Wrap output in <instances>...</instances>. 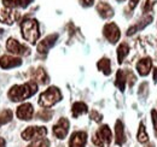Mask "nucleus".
Returning <instances> with one entry per match:
<instances>
[{"label":"nucleus","mask_w":157,"mask_h":147,"mask_svg":"<svg viewBox=\"0 0 157 147\" xmlns=\"http://www.w3.org/2000/svg\"><path fill=\"white\" fill-rule=\"evenodd\" d=\"M36 92H38V85H36V82L29 81V82L23 83V85L12 86L10 88L9 93H7V96L10 98L11 101L18 103V101H23V100L33 96Z\"/></svg>","instance_id":"f257e3e1"},{"label":"nucleus","mask_w":157,"mask_h":147,"mask_svg":"<svg viewBox=\"0 0 157 147\" xmlns=\"http://www.w3.org/2000/svg\"><path fill=\"white\" fill-rule=\"evenodd\" d=\"M21 30L23 39L30 43H35L40 37L39 23L36 19H24L21 24Z\"/></svg>","instance_id":"f03ea898"},{"label":"nucleus","mask_w":157,"mask_h":147,"mask_svg":"<svg viewBox=\"0 0 157 147\" xmlns=\"http://www.w3.org/2000/svg\"><path fill=\"white\" fill-rule=\"evenodd\" d=\"M62 100V93L57 87H50L40 94L39 105L44 109L52 107Z\"/></svg>","instance_id":"7ed1b4c3"},{"label":"nucleus","mask_w":157,"mask_h":147,"mask_svg":"<svg viewBox=\"0 0 157 147\" xmlns=\"http://www.w3.org/2000/svg\"><path fill=\"white\" fill-rule=\"evenodd\" d=\"M111 141H113V133L109 126L106 124L99 127L92 138V142L97 147H109Z\"/></svg>","instance_id":"20e7f679"},{"label":"nucleus","mask_w":157,"mask_h":147,"mask_svg":"<svg viewBox=\"0 0 157 147\" xmlns=\"http://www.w3.org/2000/svg\"><path fill=\"white\" fill-rule=\"evenodd\" d=\"M47 134V129L45 127H38V126H33V127H28L24 129L21 134L23 140H38L44 136H46Z\"/></svg>","instance_id":"39448f33"},{"label":"nucleus","mask_w":157,"mask_h":147,"mask_svg":"<svg viewBox=\"0 0 157 147\" xmlns=\"http://www.w3.org/2000/svg\"><path fill=\"white\" fill-rule=\"evenodd\" d=\"M103 34L105 39L111 42V43H116L120 37H121V32H120V28L117 27L116 23L114 22H110V23H106L103 28Z\"/></svg>","instance_id":"423d86ee"},{"label":"nucleus","mask_w":157,"mask_h":147,"mask_svg":"<svg viewBox=\"0 0 157 147\" xmlns=\"http://www.w3.org/2000/svg\"><path fill=\"white\" fill-rule=\"evenodd\" d=\"M6 48L10 53L15 55H28L30 53V50L25 46V45H22L16 39L13 37H10L6 42Z\"/></svg>","instance_id":"0eeeda50"},{"label":"nucleus","mask_w":157,"mask_h":147,"mask_svg":"<svg viewBox=\"0 0 157 147\" xmlns=\"http://www.w3.org/2000/svg\"><path fill=\"white\" fill-rule=\"evenodd\" d=\"M53 135L59 139V140H63L67 135H68V131H69V121L65 118V117H62L59 118L58 122L53 126Z\"/></svg>","instance_id":"6e6552de"},{"label":"nucleus","mask_w":157,"mask_h":147,"mask_svg":"<svg viewBox=\"0 0 157 147\" xmlns=\"http://www.w3.org/2000/svg\"><path fill=\"white\" fill-rule=\"evenodd\" d=\"M20 18V12L13 9H5L0 10V22L5 23L7 25L13 24L17 19Z\"/></svg>","instance_id":"1a4fd4ad"},{"label":"nucleus","mask_w":157,"mask_h":147,"mask_svg":"<svg viewBox=\"0 0 157 147\" xmlns=\"http://www.w3.org/2000/svg\"><path fill=\"white\" fill-rule=\"evenodd\" d=\"M87 142V133L78 130L74 131L69 140V147H85Z\"/></svg>","instance_id":"9d476101"},{"label":"nucleus","mask_w":157,"mask_h":147,"mask_svg":"<svg viewBox=\"0 0 157 147\" xmlns=\"http://www.w3.org/2000/svg\"><path fill=\"white\" fill-rule=\"evenodd\" d=\"M33 115H34V107L30 103H24L20 105L17 107L16 111V116L22 119V121H29L33 118Z\"/></svg>","instance_id":"9b49d317"},{"label":"nucleus","mask_w":157,"mask_h":147,"mask_svg":"<svg viewBox=\"0 0 157 147\" xmlns=\"http://www.w3.org/2000/svg\"><path fill=\"white\" fill-rule=\"evenodd\" d=\"M57 39H58V34H51V35H47L45 39H42L38 45V52L42 53V55L47 53L50 51V48L56 43Z\"/></svg>","instance_id":"f8f14e48"},{"label":"nucleus","mask_w":157,"mask_h":147,"mask_svg":"<svg viewBox=\"0 0 157 147\" xmlns=\"http://www.w3.org/2000/svg\"><path fill=\"white\" fill-rule=\"evenodd\" d=\"M22 65V59L12 55H2L0 58V68L2 69H11Z\"/></svg>","instance_id":"ddd939ff"},{"label":"nucleus","mask_w":157,"mask_h":147,"mask_svg":"<svg viewBox=\"0 0 157 147\" xmlns=\"http://www.w3.org/2000/svg\"><path fill=\"white\" fill-rule=\"evenodd\" d=\"M151 66H152V60L150 57L141 58L137 63V71L140 76H147L151 71Z\"/></svg>","instance_id":"4468645a"},{"label":"nucleus","mask_w":157,"mask_h":147,"mask_svg":"<svg viewBox=\"0 0 157 147\" xmlns=\"http://www.w3.org/2000/svg\"><path fill=\"white\" fill-rule=\"evenodd\" d=\"M97 12L99 13V16L104 19L111 18L114 16L113 7L108 2H105V1H100L98 5H97Z\"/></svg>","instance_id":"2eb2a0df"},{"label":"nucleus","mask_w":157,"mask_h":147,"mask_svg":"<svg viewBox=\"0 0 157 147\" xmlns=\"http://www.w3.org/2000/svg\"><path fill=\"white\" fill-rule=\"evenodd\" d=\"M115 142L118 146H122L126 142V134H124V127L122 121L118 119L115 124Z\"/></svg>","instance_id":"dca6fc26"},{"label":"nucleus","mask_w":157,"mask_h":147,"mask_svg":"<svg viewBox=\"0 0 157 147\" xmlns=\"http://www.w3.org/2000/svg\"><path fill=\"white\" fill-rule=\"evenodd\" d=\"M32 78L34 80V82L38 81L41 85H46L48 82V76L42 68H38L34 71H32Z\"/></svg>","instance_id":"f3484780"},{"label":"nucleus","mask_w":157,"mask_h":147,"mask_svg":"<svg viewBox=\"0 0 157 147\" xmlns=\"http://www.w3.org/2000/svg\"><path fill=\"white\" fill-rule=\"evenodd\" d=\"M87 111H88L87 105L82 101H76L71 106V115H73L74 118H78V116H81L83 113H87Z\"/></svg>","instance_id":"a211bd4d"},{"label":"nucleus","mask_w":157,"mask_h":147,"mask_svg":"<svg viewBox=\"0 0 157 147\" xmlns=\"http://www.w3.org/2000/svg\"><path fill=\"white\" fill-rule=\"evenodd\" d=\"M126 83H127V74L123 70H118L116 74V81H115V86L117 87L121 92L124 91L126 88Z\"/></svg>","instance_id":"6ab92c4d"},{"label":"nucleus","mask_w":157,"mask_h":147,"mask_svg":"<svg viewBox=\"0 0 157 147\" xmlns=\"http://www.w3.org/2000/svg\"><path fill=\"white\" fill-rule=\"evenodd\" d=\"M97 66L99 70L106 76H109L111 74V62L108 58H101L97 63Z\"/></svg>","instance_id":"aec40b11"},{"label":"nucleus","mask_w":157,"mask_h":147,"mask_svg":"<svg viewBox=\"0 0 157 147\" xmlns=\"http://www.w3.org/2000/svg\"><path fill=\"white\" fill-rule=\"evenodd\" d=\"M128 53H129V46H128V43L122 42L117 47V62L120 64L126 59V57L128 55Z\"/></svg>","instance_id":"412c9836"},{"label":"nucleus","mask_w":157,"mask_h":147,"mask_svg":"<svg viewBox=\"0 0 157 147\" xmlns=\"http://www.w3.org/2000/svg\"><path fill=\"white\" fill-rule=\"evenodd\" d=\"M137 139L140 144H146V142L149 141V135H147V133H146V129H145L144 123H140V124H139Z\"/></svg>","instance_id":"4be33fe9"},{"label":"nucleus","mask_w":157,"mask_h":147,"mask_svg":"<svg viewBox=\"0 0 157 147\" xmlns=\"http://www.w3.org/2000/svg\"><path fill=\"white\" fill-rule=\"evenodd\" d=\"M12 117H13V112L11 110L5 109V110L1 111L0 112V127L6 124V123H9V122H11Z\"/></svg>","instance_id":"5701e85b"},{"label":"nucleus","mask_w":157,"mask_h":147,"mask_svg":"<svg viewBox=\"0 0 157 147\" xmlns=\"http://www.w3.org/2000/svg\"><path fill=\"white\" fill-rule=\"evenodd\" d=\"M52 116H53V112L51 110H48V109H42L36 115V117L41 121H50L52 118Z\"/></svg>","instance_id":"b1692460"},{"label":"nucleus","mask_w":157,"mask_h":147,"mask_svg":"<svg viewBox=\"0 0 157 147\" xmlns=\"http://www.w3.org/2000/svg\"><path fill=\"white\" fill-rule=\"evenodd\" d=\"M28 147H50V140L46 138H41L38 140H34L32 144H29Z\"/></svg>","instance_id":"393cba45"},{"label":"nucleus","mask_w":157,"mask_h":147,"mask_svg":"<svg viewBox=\"0 0 157 147\" xmlns=\"http://www.w3.org/2000/svg\"><path fill=\"white\" fill-rule=\"evenodd\" d=\"M4 6L7 9H15V7H21V0H1Z\"/></svg>","instance_id":"a878e982"},{"label":"nucleus","mask_w":157,"mask_h":147,"mask_svg":"<svg viewBox=\"0 0 157 147\" xmlns=\"http://www.w3.org/2000/svg\"><path fill=\"white\" fill-rule=\"evenodd\" d=\"M155 5V2L154 1H151V0H146L145 1V4H144V7H143V11H144V13L145 15H147L149 12H151V10H152V6Z\"/></svg>","instance_id":"bb28decb"},{"label":"nucleus","mask_w":157,"mask_h":147,"mask_svg":"<svg viewBox=\"0 0 157 147\" xmlns=\"http://www.w3.org/2000/svg\"><path fill=\"white\" fill-rule=\"evenodd\" d=\"M90 117L93 119V121H96V122H100L101 121V118H103V116L99 113V112H97L96 110H93L92 112H91V115H90Z\"/></svg>","instance_id":"cd10ccee"},{"label":"nucleus","mask_w":157,"mask_h":147,"mask_svg":"<svg viewBox=\"0 0 157 147\" xmlns=\"http://www.w3.org/2000/svg\"><path fill=\"white\" fill-rule=\"evenodd\" d=\"M151 117H152V124H154V129H155V134L157 136V110L151 111Z\"/></svg>","instance_id":"c85d7f7f"},{"label":"nucleus","mask_w":157,"mask_h":147,"mask_svg":"<svg viewBox=\"0 0 157 147\" xmlns=\"http://www.w3.org/2000/svg\"><path fill=\"white\" fill-rule=\"evenodd\" d=\"M78 1H80V4H81L83 7H90V6H92L93 2H94V0H78Z\"/></svg>","instance_id":"c756f323"},{"label":"nucleus","mask_w":157,"mask_h":147,"mask_svg":"<svg viewBox=\"0 0 157 147\" xmlns=\"http://www.w3.org/2000/svg\"><path fill=\"white\" fill-rule=\"evenodd\" d=\"M138 2H139V0H129V4H128L129 10H134L136 6L138 5Z\"/></svg>","instance_id":"7c9ffc66"},{"label":"nucleus","mask_w":157,"mask_h":147,"mask_svg":"<svg viewBox=\"0 0 157 147\" xmlns=\"http://www.w3.org/2000/svg\"><path fill=\"white\" fill-rule=\"evenodd\" d=\"M32 1H33V0H21V7H23V9L27 7Z\"/></svg>","instance_id":"2f4dec72"},{"label":"nucleus","mask_w":157,"mask_h":147,"mask_svg":"<svg viewBox=\"0 0 157 147\" xmlns=\"http://www.w3.org/2000/svg\"><path fill=\"white\" fill-rule=\"evenodd\" d=\"M152 77H154V82H157V68H155L152 71Z\"/></svg>","instance_id":"473e14b6"},{"label":"nucleus","mask_w":157,"mask_h":147,"mask_svg":"<svg viewBox=\"0 0 157 147\" xmlns=\"http://www.w3.org/2000/svg\"><path fill=\"white\" fill-rule=\"evenodd\" d=\"M5 146H6V141L2 138H0V147H5Z\"/></svg>","instance_id":"72a5a7b5"},{"label":"nucleus","mask_w":157,"mask_h":147,"mask_svg":"<svg viewBox=\"0 0 157 147\" xmlns=\"http://www.w3.org/2000/svg\"><path fill=\"white\" fill-rule=\"evenodd\" d=\"M145 147H155V145L154 144H149V145H146Z\"/></svg>","instance_id":"f704fd0d"},{"label":"nucleus","mask_w":157,"mask_h":147,"mask_svg":"<svg viewBox=\"0 0 157 147\" xmlns=\"http://www.w3.org/2000/svg\"><path fill=\"white\" fill-rule=\"evenodd\" d=\"M1 33H2V29H0V34H1Z\"/></svg>","instance_id":"c9c22d12"},{"label":"nucleus","mask_w":157,"mask_h":147,"mask_svg":"<svg viewBox=\"0 0 157 147\" xmlns=\"http://www.w3.org/2000/svg\"><path fill=\"white\" fill-rule=\"evenodd\" d=\"M117 1H123V0H117Z\"/></svg>","instance_id":"e433bc0d"},{"label":"nucleus","mask_w":157,"mask_h":147,"mask_svg":"<svg viewBox=\"0 0 157 147\" xmlns=\"http://www.w3.org/2000/svg\"><path fill=\"white\" fill-rule=\"evenodd\" d=\"M60 147H63V146H60Z\"/></svg>","instance_id":"4c0bfd02"}]
</instances>
